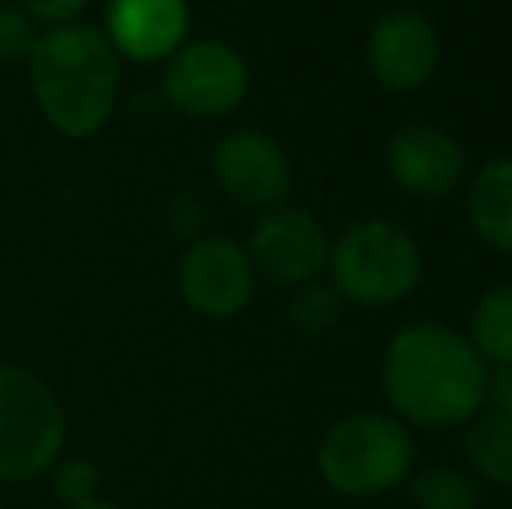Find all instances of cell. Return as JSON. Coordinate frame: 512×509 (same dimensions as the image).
Returning <instances> with one entry per match:
<instances>
[{"instance_id":"6da1fadb","label":"cell","mask_w":512,"mask_h":509,"mask_svg":"<svg viewBox=\"0 0 512 509\" xmlns=\"http://www.w3.org/2000/svg\"><path fill=\"white\" fill-rule=\"evenodd\" d=\"M488 363L471 339L439 321H415L391 339L380 384L391 408L411 426L450 429L481 412L488 394Z\"/></svg>"},{"instance_id":"7a4b0ae2","label":"cell","mask_w":512,"mask_h":509,"mask_svg":"<svg viewBox=\"0 0 512 509\" xmlns=\"http://www.w3.org/2000/svg\"><path fill=\"white\" fill-rule=\"evenodd\" d=\"M32 91L46 123L70 140L102 133L119 95V53L95 25H56L28 56Z\"/></svg>"},{"instance_id":"3957f363","label":"cell","mask_w":512,"mask_h":509,"mask_svg":"<svg viewBox=\"0 0 512 509\" xmlns=\"http://www.w3.org/2000/svg\"><path fill=\"white\" fill-rule=\"evenodd\" d=\"M415 461V443L398 419L356 412L335 422L317 447V471L338 496L373 499L398 489Z\"/></svg>"},{"instance_id":"277c9868","label":"cell","mask_w":512,"mask_h":509,"mask_svg":"<svg viewBox=\"0 0 512 509\" xmlns=\"http://www.w3.org/2000/svg\"><path fill=\"white\" fill-rule=\"evenodd\" d=\"M335 290L359 307H391L422 279V252L405 227L391 220H363L331 245Z\"/></svg>"},{"instance_id":"5b68a950","label":"cell","mask_w":512,"mask_h":509,"mask_svg":"<svg viewBox=\"0 0 512 509\" xmlns=\"http://www.w3.org/2000/svg\"><path fill=\"white\" fill-rule=\"evenodd\" d=\"M67 415L35 374L0 363V482H25L60 457Z\"/></svg>"},{"instance_id":"8992f818","label":"cell","mask_w":512,"mask_h":509,"mask_svg":"<svg viewBox=\"0 0 512 509\" xmlns=\"http://www.w3.org/2000/svg\"><path fill=\"white\" fill-rule=\"evenodd\" d=\"M248 63L234 46L216 39L185 42L168 56L164 67V98L171 109L189 119L230 116L248 95Z\"/></svg>"},{"instance_id":"52a82bcc","label":"cell","mask_w":512,"mask_h":509,"mask_svg":"<svg viewBox=\"0 0 512 509\" xmlns=\"http://www.w3.org/2000/svg\"><path fill=\"white\" fill-rule=\"evenodd\" d=\"M213 178L230 199L258 210H276L293 189V168L286 150L258 129H234L213 147Z\"/></svg>"},{"instance_id":"ba28073f","label":"cell","mask_w":512,"mask_h":509,"mask_svg":"<svg viewBox=\"0 0 512 509\" xmlns=\"http://www.w3.org/2000/svg\"><path fill=\"white\" fill-rule=\"evenodd\" d=\"M178 290L185 304L206 318H234L255 293V265L248 248L230 238H203L178 265Z\"/></svg>"},{"instance_id":"9c48e42d","label":"cell","mask_w":512,"mask_h":509,"mask_svg":"<svg viewBox=\"0 0 512 509\" xmlns=\"http://www.w3.org/2000/svg\"><path fill=\"white\" fill-rule=\"evenodd\" d=\"M331 245L314 213L297 206H276L251 231L248 258L255 272L279 286H304L328 265Z\"/></svg>"},{"instance_id":"30bf717a","label":"cell","mask_w":512,"mask_h":509,"mask_svg":"<svg viewBox=\"0 0 512 509\" xmlns=\"http://www.w3.org/2000/svg\"><path fill=\"white\" fill-rule=\"evenodd\" d=\"M366 60L384 88L415 91L439 67V35L418 11H391L373 25Z\"/></svg>"},{"instance_id":"8fae6325","label":"cell","mask_w":512,"mask_h":509,"mask_svg":"<svg viewBox=\"0 0 512 509\" xmlns=\"http://www.w3.org/2000/svg\"><path fill=\"white\" fill-rule=\"evenodd\" d=\"M387 168L411 196L443 199L464 178V150L436 126H405L387 143Z\"/></svg>"},{"instance_id":"7c38bea8","label":"cell","mask_w":512,"mask_h":509,"mask_svg":"<svg viewBox=\"0 0 512 509\" xmlns=\"http://www.w3.org/2000/svg\"><path fill=\"white\" fill-rule=\"evenodd\" d=\"M189 4L185 0H112L105 14V35L119 56L133 63L168 60L185 46Z\"/></svg>"},{"instance_id":"4fadbf2b","label":"cell","mask_w":512,"mask_h":509,"mask_svg":"<svg viewBox=\"0 0 512 509\" xmlns=\"http://www.w3.org/2000/svg\"><path fill=\"white\" fill-rule=\"evenodd\" d=\"M467 217L478 238L502 255H512V157L488 161L467 192Z\"/></svg>"},{"instance_id":"5bb4252c","label":"cell","mask_w":512,"mask_h":509,"mask_svg":"<svg viewBox=\"0 0 512 509\" xmlns=\"http://www.w3.org/2000/svg\"><path fill=\"white\" fill-rule=\"evenodd\" d=\"M467 457L474 471L495 485L512 489V419L502 412L474 415L467 429Z\"/></svg>"},{"instance_id":"9a60e30c","label":"cell","mask_w":512,"mask_h":509,"mask_svg":"<svg viewBox=\"0 0 512 509\" xmlns=\"http://www.w3.org/2000/svg\"><path fill=\"white\" fill-rule=\"evenodd\" d=\"M471 346L485 363H495V367L512 363V283L488 290L474 307Z\"/></svg>"},{"instance_id":"2e32d148","label":"cell","mask_w":512,"mask_h":509,"mask_svg":"<svg viewBox=\"0 0 512 509\" xmlns=\"http://www.w3.org/2000/svg\"><path fill=\"white\" fill-rule=\"evenodd\" d=\"M418 509H478V485L457 468H425L408 482Z\"/></svg>"},{"instance_id":"e0dca14e","label":"cell","mask_w":512,"mask_h":509,"mask_svg":"<svg viewBox=\"0 0 512 509\" xmlns=\"http://www.w3.org/2000/svg\"><path fill=\"white\" fill-rule=\"evenodd\" d=\"M290 318H293V325L307 335L331 332V328L342 321V297H338V290H331V286L304 283V290L297 293V300H293V307H290Z\"/></svg>"},{"instance_id":"ac0fdd59","label":"cell","mask_w":512,"mask_h":509,"mask_svg":"<svg viewBox=\"0 0 512 509\" xmlns=\"http://www.w3.org/2000/svg\"><path fill=\"white\" fill-rule=\"evenodd\" d=\"M35 21L18 4L0 0V63H21L35 49Z\"/></svg>"},{"instance_id":"d6986e66","label":"cell","mask_w":512,"mask_h":509,"mask_svg":"<svg viewBox=\"0 0 512 509\" xmlns=\"http://www.w3.org/2000/svg\"><path fill=\"white\" fill-rule=\"evenodd\" d=\"M98 489V468L84 457H74V461H63L60 471H56V496L67 499V503L81 506L91 503Z\"/></svg>"},{"instance_id":"ffe728a7","label":"cell","mask_w":512,"mask_h":509,"mask_svg":"<svg viewBox=\"0 0 512 509\" xmlns=\"http://www.w3.org/2000/svg\"><path fill=\"white\" fill-rule=\"evenodd\" d=\"M18 7L32 21H42V25L56 28V25H70V21L81 18L88 0H18Z\"/></svg>"},{"instance_id":"44dd1931","label":"cell","mask_w":512,"mask_h":509,"mask_svg":"<svg viewBox=\"0 0 512 509\" xmlns=\"http://www.w3.org/2000/svg\"><path fill=\"white\" fill-rule=\"evenodd\" d=\"M485 401H492V412H502L512 419V363L509 367H499L495 377H488Z\"/></svg>"},{"instance_id":"7402d4cb","label":"cell","mask_w":512,"mask_h":509,"mask_svg":"<svg viewBox=\"0 0 512 509\" xmlns=\"http://www.w3.org/2000/svg\"><path fill=\"white\" fill-rule=\"evenodd\" d=\"M74 509H126V506H115V503H98V499H91V503H81Z\"/></svg>"}]
</instances>
